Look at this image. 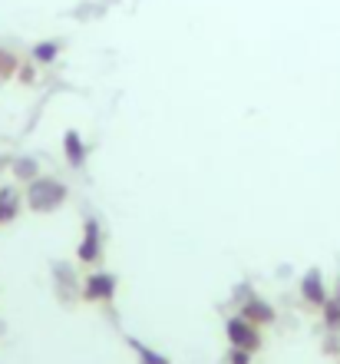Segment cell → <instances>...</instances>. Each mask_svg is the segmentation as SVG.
<instances>
[{
    "mask_svg": "<svg viewBox=\"0 0 340 364\" xmlns=\"http://www.w3.org/2000/svg\"><path fill=\"white\" fill-rule=\"evenodd\" d=\"M228 331H231V338H235V341H241V345H255V341H258L245 321H231V325H228Z\"/></svg>",
    "mask_w": 340,
    "mask_h": 364,
    "instance_id": "obj_1",
    "label": "cell"
},
{
    "mask_svg": "<svg viewBox=\"0 0 340 364\" xmlns=\"http://www.w3.org/2000/svg\"><path fill=\"white\" fill-rule=\"evenodd\" d=\"M304 295H307V298H314V301H324L321 278H317V272H311V275H307V282H304Z\"/></svg>",
    "mask_w": 340,
    "mask_h": 364,
    "instance_id": "obj_2",
    "label": "cell"
},
{
    "mask_svg": "<svg viewBox=\"0 0 340 364\" xmlns=\"http://www.w3.org/2000/svg\"><path fill=\"white\" fill-rule=\"evenodd\" d=\"M96 255V225L89 222V235H86V245H83V259H93Z\"/></svg>",
    "mask_w": 340,
    "mask_h": 364,
    "instance_id": "obj_3",
    "label": "cell"
},
{
    "mask_svg": "<svg viewBox=\"0 0 340 364\" xmlns=\"http://www.w3.org/2000/svg\"><path fill=\"white\" fill-rule=\"evenodd\" d=\"M99 291H103V295L109 291V278H106V275H96V278H93V288H89V295H99Z\"/></svg>",
    "mask_w": 340,
    "mask_h": 364,
    "instance_id": "obj_4",
    "label": "cell"
},
{
    "mask_svg": "<svg viewBox=\"0 0 340 364\" xmlns=\"http://www.w3.org/2000/svg\"><path fill=\"white\" fill-rule=\"evenodd\" d=\"M67 143H70V159H73V163H79V156H83V153H79V139H76V136L70 133V136H67Z\"/></svg>",
    "mask_w": 340,
    "mask_h": 364,
    "instance_id": "obj_5",
    "label": "cell"
}]
</instances>
